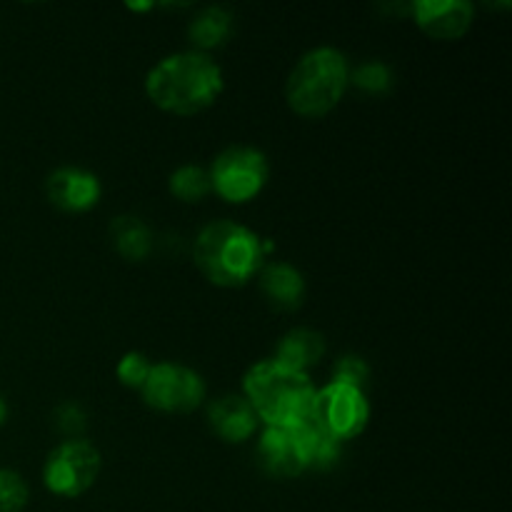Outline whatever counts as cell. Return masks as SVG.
Listing matches in <instances>:
<instances>
[{
    "mask_svg": "<svg viewBox=\"0 0 512 512\" xmlns=\"http://www.w3.org/2000/svg\"><path fill=\"white\" fill-rule=\"evenodd\" d=\"M145 93L158 108L175 115H195L223 93V70L200 50L173 53L150 68Z\"/></svg>",
    "mask_w": 512,
    "mask_h": 512,
    "instance_id": "1",
    "label": "cell"
},
{
    "mask_svg": "<svg viewBox=\"0 0 512 512\" xmlns=\"http://www.w3.org/2000/svg\"><path fill=\"white\" fill-rule=\"evenodd\" d=\"M243 388L255 418L268 428H298L310 418L315 388L308 373L263 360L245 373Z\"/></svg>",
    "mask_w": 512,
    "mask_h": 512,
    "instance_id": "2",
    "label": "cell"
},
{
    "mask_svg": "<svg viewBox=\"0 0 512 512\" xmlns=\"http://www.w3.org/2000/svg\"><path fill=\"white\" fill-rule=\"evenodd\" d=\"M265 250H270V245L263 243L258 233L233 220H218L200 230L193 253L210 283L238 288L263 268Z\"/></svg>",
    "mask_w": 512,
    "mask_h": 512,
    "instance_id": "3",
    "label": "cell"
},
{
    "mask_svg": "<svg viewBox=\"0 0 512 512\" xmlns=\"http://www.w3.org/2000/svg\"><path fill=\"white\" fill-rule=\"evenodd\" d=\"M350 83L348 58L333 45H320L300 55L285 83V98L298 115L320 118L330 113Z\"/></svg>",
    "mask_w": 512,
    "mask_h": 512,
    "instance_id": "4",
    "label": "cell"
},
{
    "mask_svg": "<svg viewBox=\"0 0 512 512\" xmlns=\"http://www.w3.org/2000/svg\"><path fill=\"white\" fill-rule=\"evenodd\" d=\"M308 420L338 443L358 438L370 420L368 395L365 390L333 380L323 390H315Z\"/></svg>",
    "mask_w": 512,
    "mask_h": 512,
    "instance_id": "5",
    "label": "cell"
},
{
    "mask_svg": "<svg viewBox=\"0 0 512 512\" xmlns=\"http://www.w3.org/2000/svg\"><path fill=\"white\" fill-rule=\"evenodd\" d=\"M270 175L268 158L250 145H230L210 168L213 190L228 203H248L265 188Z\"/></svg>",
    "mask_w": 512,
    "mask_h": 512,
    "instance_id": "6",
    "label": "cell"
},
{
    "mask_svg": "<svg viewBox=\"0 0 512 512\" xmlns=\"http://www.w3.org/2000/svg\"><path fill=\"white\" fill-rule=\"evenodd\" d=\"M100 475V453L85 440H65L43 465L45 488L58 498H80Z\"/></svg>",
    "mask_w": 512,
    "mask_h": 512,
    "instance_id": "7",
    "label": "cell"
},
{
    "mask_svg": "<svg viewBox=\"0 0 512 512\" xmlns=\"http://www.w3.org/2000/svg\"><path fill=\"white\" fill-rule=\"evenodd\" d=\"M140 393L160 413H190L205 400V380L180 363H158L150 368Z\"/></svg>",
    "mask_w": 512,
    "mask_h": 512,
    "instance_id": "8",
    "label": "cell"
},
{
    "mask_svg": "<svg viewBox=\"0 0 512 512\" xmlns=\"http://www.w3.org/2000/svg\"><path fill=\"white\" fill-rule=\"evenodd\" d=\"M45 193L55 208L65 213H88L100 203L103 185L98 175L85 168L65 165V168L53 170L45 180Z\"/></svg>",
    "mask_w": 512,
    "mask_h": 512,
    "instance_id": "9",
    "label": "cell"
},
{
    "mask_svg": "<svg viewBox=\"0 0 512 512\" xmlns=\"http://www.w3.org/2000/svg\"><path fill=\"white\" fill-rule=\"evenodd\" d=\"M415 23L435 40H458L470 30L475 8L468 0H418L413 3Z\"/></svg>",
    "mask_w": 512,
    "mask_h": 512,
    "instance_id": "10",
    "label": "cell"
},
{
    "mask_svg": "<svg viewBox=\"0 0 512 512\" xmlns=\"http://www.w3.org/2000/svg\"><path fill=\"white\" fill-rule=\"evenodd\" d=\"M258 463L270 478H298L305 473L295 428H268L258 443Z\"/></svg>",
    "mask_w": 512,
    "mask_h": 512,
    "instance_id": "11",
    "label": "cell"
},
{
    "mask_svg": "<svg viewBox=\"0 0 512 512\" xmlns=\"http://www.w3.org/2000/svg\"><path fill=\"white\" fill-rule=\"evenodd\" d=\"M208 420L215 435L223 438L225 443H245L258 428L253 408L240 395H223L215 400L208 408Z\"/></svg>",
    "mask_w": 512,
    "mask_h": 512,
    "instance_id": "12",
    "label": "cell"
},
{
    "mask_svg": "<svg viewBox=\"0 0 512 512\" xmlns=\"http://www.w3.org/2000/svg\"><path fill=\"white\" fill-rule=\"evenodd\" d=\"M260 290L275 308L295 310L305 298V278L293 265L268 263L260 268Z\"/></svg>",
    "mask_w": 512,
    "mask_h": 512,
    "instance_id": "13",
    "label": "cell"
},
{
    "mask_svg": "<svg viewBox=\"0 0 512 512\" xmlns=\"http://www.w3.org/2000/svg\"><path fill=\"white\" fill-rule=\"evenodd\" d=\"M323 355H325V338L318 333V330L295 328L280 338L273 360L275 363L285 365V368L305 373L308 368L318 365Z\"/></svg>",
    "mask_w": 512,
    "mask_h": 512,
    "instance_id": "14",
    "label": "cell"
},
{
    "mask_svg": "<svg viewBox=\"0 0 512 512\" xmlns=\"http://www.w3.org/2000/svg\"><path fill=\"white\" fill-rule=\"evenodd\" d=\"M295 435H298L300 453H303L305 458V468L330 470L338 465L340 453H343V443H338V440L330 438L328 433H323L318 425L305 420L303 425L295 428Z\"/></svg>",
    "mask_w": 512,
    "mask_h": 512,
    "instance_id": "15",
    "label": "cell"
},
{
    "mask_svg": "<svg viewBox=\"0 0 512 512\" xmlns=\"http://www.w3.org/2000/svg\"><path fill=\"white\" fill-rule=\"evenodd\" d=\"M233 33V13L225 5H208L190 20L188 35L198 48H218Z\"/></svg>",
    "mask_w": 512,
    "mask_h": 512,
    "instance_id": "16",
    "label": "cell"
},
{
    "mask_svg": "<svg viewBox=\"0 0 512 512\" xmlns=\"http://www.w3.org/2000/svg\"><path fill=\"white\" fill-rule=\"evenodd\" d=\"M110 233H113L118 253L128 260H145L153 250V233L143 220L133 218V215L115 218L110 225Z\"/></svg>",
    "mask_w": 512,
    "mask_h": 512,
    "instance_id": "17",
    "label": "cell"
},
{
    "mask_svg": "<svg viewBox=\"0 0 512 512\" xmlns=\"http://www.w3.org/2000/svg\"><path fill=\"white\" fill-rule=\"evenodd\" d=\"M170 193L183 203H198L205 195L213 193V183H210V173L200 165H180L173 175H170Z\"/></svg>",
    "mask_w": 512,
    "mask_h": 512,
    "instance_id": "18",
    "label": "cell"
},
{
    "mask_svg": "<svg viewBox=\"0 0 512 512\" xmlns=\"http://www.w3.org/2000/svg\"><path fill=\"white\" fill-rule=\"evenodd\" d=\"M350 83H355L365 93H385V90L393 88V70L380 60H368L353 70Z\"/></svg>",
    "mask_w": 512,
    "mask_h": 512,
    "instance_id": "19",
    "label": "cell"
},
{
    "mask_svg": "<svg viewBox=\"0 0 512 512\" xmlns=\"http://www.w3.org/2000/svg\"><path fill=\"white\" fill-rule=\"evenodd\" d=\"M28 495L23 475L0 468V512H20L28 503Z\"/></svg>",
    "mask_w": 512,
    "mask_h": 512,
    "instance_id": "20",
    "label": "cell"
},
{
    "mask_svg": "<svg viewBox=\"0 0 512 512\" xmlns=\"http://www.w3.org/2000/svg\"><path fill=\"white\" fill-rule=\"evenodd\" d=\"M150 368H153V363H150L143 353H125L115 373H118V380L125 385V388L140 390L143 388L145 378H148Z\"/></svg>",
    "mask_w": 512,
    "mask_h": 512,
    "instance_id": "21",
    "label": "cell"
},
{
    "mask_svg": "<svg viewBox=\"0 0 512 512\" xmlns=\"http://www.w3.org/2000/svg\"><path fill=\"white\" fill-rule=\"evenodd\" d=\"M370 378V365L365 363L358 355H343L335 365V380L345 385H353V388L365 390Z\"/></svg>",
    "mask_w": 512,
    "mask_h": 512,
    "instance_id": "22",
    "label": "cell"
},
{
    "mask_svg": "<svg viewBox=\"0 0 512 512\" xmlns=\"http://www.w3.org/2000/svg\"><path fill=\"white\" fill-rule=\"evenodd\" d=\"M55 425L65 435H78L85 428V413L78 403H63L55 410Z\"/></svg>",
    "mask_w": 512,
    "mask_h": 512,
    "instance_id": "23",
    "label": "cell"
},
{
    "mask_svg": "<svg viewBox=\"0 0 512 512\" xmlns=\"http://www.w3.org/2000/svg\"><path fill=\"white\" fill-rule=\"evenodd\" d=\"M5 420H8V403H5V398L0 395V425H5Z\"/></svg>",
    "mask_w": 512,
    "mask_h": 512,
    "instance_id": "24",
    "label": "cell"
}]
</instances>
